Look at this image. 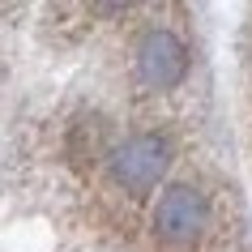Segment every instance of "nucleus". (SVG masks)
Listing matches in <instances>:
<instances>
[{"mask_svg": "<svg viewBox=\"0 0 252 252\" xmlns=\"http://www.w3.org/2000/svg\"><path fill=\"white\" fill-rule=\"evenodd\" d=\"M167 141L154 133H137L128 137L124 146L111 150V158H107V167H111V180H116L124 192H146V188H154L162 180V171H167Z\"/></svg>", "mask_w": 252, "mask_h": 252, "instance_id": "obj_1", "label": "nucleus"}, {"mask_svg": "<svg viewBox=\"0 0 252 252\" xmlns=\"http://www.w3.org/2000/svg\"><path fill=\"white\" fill-rule=\"evenodd\" d=\"M137 68L154 90H175L188 73V47L171 30H146V39L137 47Z\"/></svg>", "mask_w": 252, "mask_h": 252, "instance_id": "obj_3", "label": "nucleus"}, {"mask_svg": "<svg viewBox=\"0 0 252 252\" xmlns=\"http://www.w3.org/2000/svg\"><path fill=\"white\" fill-rule=\"evenodd\" d=\"M205 222H210V201H205V192H197L188 184L167 188L154 205V231H158V239H167L175 248L192 244L205 231Z\"/></svg>", "mask_w": 252, "mask_h": 252, "instance_id": "obj_2", "label": "nucleus"}]
</instances>
